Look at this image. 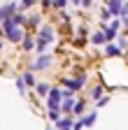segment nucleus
Here are the masks:
<instances>
[{
    "mask_svg": "<svg viewBox=\"0 0 128 130\" xmlns=\"http://www.w3.org/2000/svg\"><path fill=\"white\" fill-rule=\"evenodd\" d=\"M100 42H105V35H103V32H98V35H93V44H100Z\"/></svg>",
    "mask_w": 128,
    "mask_h": 130,
    "instance_id": "f3484780",
    "label": "nucleus"
},
{
    "mask_svg": "<svg viewBox=\"0 0 128 130\" xmlns=\"http://www.w3.org/2000/svg\"><path fill=\"white\" fill-rule=\"evenodd\" d=\"M17 88H19L21 93H26V81H23V79H17Z\"/></svg>",
    "mask_w": 128,
    "mask_h": 130,
    "instance_id": "a211bd4d",
    "label": "nucleus"
},
{
    "mask_svg": "<svg viewBox=\"0 0 128 130\" xmlns=\"http://www.w3.org/2000/svg\"><path fill=\"white\" fill-rule=\"evenodd\" d=\"M23 81H26V84H35V79H33V74H30V72L23 74Z\"/></svg>",
    "mask_w": 128,
    "mask_h": 130,
    "instance_id": "412c9836",
    "label": "nucleus"
},
{
    "mask_svg": "<svg viewBox=\"0 0 128 130\" xmlns=\"http://www.w3.org/2000/svg\"><path fill=\"white\" fill-rule=\"evenodd\" d=\"M84 79H86V77L82 74V77H77V79H72V81H65V84H68V88H70V91H79V88L84 86Z\"/></svg>",
    "mask_w": 128,
    "mask_h": 130,
    "instance_id": "39448f33",
    "label": "nucleus"
},
{
    "mask_svg": "<svg viewBox=\"0 0 128 130\" xmlns=\"http://www.w3.org/2000/svg\"><path fill=\"white\" fill-rule=\"evenodd\" d=\"M70 3H75V5H79V3H82V0H70Z\"/></svg>",
    "mask_w": 128,
    "mask_h": 130,
    "instance_id": "a878e982",
    "label": "nucleus"
},
{
    "mask_svg": "<svg viewBox=\"0 0 128 130\" xmlns=\"http://www.w3.org/2000/svg\"><path fill=\"white\" fill-rule=\"evenodd\" d=\"M49 63H51V58H49V56H40V58L35 60V65H33V68H35V70H44Z\"/></svg>",
    "mask_w": 128,
    "mask_h": 130,
    "instance_id": "6e6552de",
    "label": "nucleus"
},
{
    "mask_svg": "<svg viewBox=\"0 0 128 130\" xmlns=\"http://www.w3.org/2000/svg\"><path fill=\"white\" fill-rule=\"evenodd\" d=\"M91 3H93V0H82V5H86V7H89Z\"/></svg>",
    "mask_w": 128,
    "mask_h": 130,
    "instance_id": "b1692460",
    "label": "nucleus"
},
{
    "mask_svg": "<svg viewBox=\"0 0 128 130\" xmlns=\"http://www.w3.org/2000/svg\"><path fill=\"white\" fill-rule=\"evenodd\" d=\"M0 49H3V42H0Z\"/></svg>",
    "mask_w": 128,
    "mask_h": 130,
    "instance_id": "bb28decb",
    "label": "nucleus"
},
{
    "mask_svg": "<svg viewBox=\"0 0 128 130\" xmlns=\"http://www.w3.org/2000/svg\"><path fill=\"white\" fill-rule=\"evenodd\" d=\"M0 32H3V30H0Z\"/></svg>",
    "mask_w": 128,
    "mask_h": 130,
    "instance_id": "cd10ccee",
    "label": "nucleus"
},
{
    "mask_svg": "<svg viewBox=\"0 0 128 130\" xmlns=\"http://www.w3.org/2000/svg\"><path fill=\"white\" fill-rule=\"evenodd\" d=\"M121 5H123V0H109V3H107V9L112 12V16H117L121 12Z\"/></svg>",
    "mask_w": 128,
    "mask_h": 130,
    "instance_id": "423d86ee",
    "label": "nucleus"
},
{
    "mask_svg": "<svg viewBox=\"0 0 128 130\" xmlns=\"http://www.w3.org/2000/svg\"><path fill=\"white\" fill-rule=\"evenodd\" d=\"M23 40V49H33L35 46V42H33V37H30V35H26V37H21Z\"/></svg>",
    "mask_w": 128,
    "mask_h": 130,
    "instance_id": "9b49d317",
    "label": "nucleus"
},
{
    "mask_svg": "<svg viewBox=\"0 0 128 130\" xmlns=\"http://www.w3.org/2000/svg\"><path fill=\"white\" fill-rule=\"evenodd\" d=\"M72 105H75V102H72V100H70V98H68V100H65V102H63V109H65V111H72Z\"/></svg>",
    "mask_w": 128,
    "mask_h": 130,
    "instance_id": "6ab92c4d",
    "label": "nucleus"
},
{
    "mask_svg": "<svg viewBox=\"0 0 128 130\" xmlns=\"http://www.w3.org/2000/svg\"><path fill=\"white\" fill-rule=\"evenodd\" d=\"M91 95H93V100H98V98H103V88H100V86H95Z\"/></svg>",
    "mask_w": 128,
    "mask_h": 130,
    "instance_id": "2eb2a0df",
    "label": "nucleus"
},
{
    "mask_svg": "<svg viewBox=\"0 0 128 130\" xmlns=\"http://www.w3.org/2000/svg\"><path fill=\"white\" fill-rule=\"evenodd\" d=\"M56 125H58V128H72V121H70V119H63V121L58 119V121H56Z\"/></svg>",
    "mask_w": 128,
    "mask_h": 130,
    "instance_id": "ddd939ff",
    "label": "nucleus"
},
{
    "mask_svg": "<svg viewBox=\"0 0 128 130\" xmlns=\"http://www.w3.org/2000/svg\"><path fill=\"white\" fill-rule=\"evenodd\" d=\"M117 26H119V23L114 21V23H112V26H109V28L105 30V40H109V42H112V40L117 37Z\"/></svg>",
    "mask_w": 128,
    "mask_h": 130,
    "instance_id": "1a4fd4ad",
    "label": "nucleus"
},
{
    "mask_svg": "<svg viewBox=\"0 0 128 130\" xmlns=\"http://www.w3.org/2000/svg\"><path fill=\"white\" fill-rule=\"evenodd\" d=\"M42 3H44V7H49V5H51V0H42Z\"/></svg>",
    "mask_w": 128,
    "mask_h": 130,
    "instance_id": "393cba45",
    "label": "nucleus"
},
{
    "mask_svg": "<svg viewBox=\"0 0 128 130\" xmlns=\"http://www.w3.org/2000/svg\"><path fill=\"white\" fill-rule=\"evenodd\" d=\"M35 0H23V7H28V5H33Z\"/></svg>",
    "mask_w": 128,
    "mask_h": 130,
    "instance_id": "5701e85b",
    "label": "nucleus"
},
{
    "mask_svg": "<svg viewBox=\"0 0 128 130\" xmlns=\"http://www.w3.org/2000/svg\"><path fill=\"white\" fill-rule=\"evenodd\" d=\"M72 111H75V114H82V111H84V102H77V105H72Z\"/></svg>",
    "mask_w": 128,
    "mask_h": 130,
    "instance_id": "dca6fc26",
    "label": "nucleus"
},
{
    "mask_svg": "<svg viewBox=\"0 0 128 130\" xmlns=\"http://www.w3.org/2000/svg\"><path fill=\"white\" fill-rule=\"evenodd\" d=\"M58 107H61V91L51 88L49 91V109H58Z\"/></svg>",
    "mask_w": 128,
    "mask_h": 130,
    "instance_id": "7ed1b4c3",
    "label": "nucleus"
},
{
    "mask_svg": "<svg viewBox=\"0 0 128 130\" xmlns=\"http://www.w3.org/2000/svg\"><path fill=\"white\" fill-rule=\"evenodd\" d=\"M105 54H107V56H121V51H119V46H114V44H109V46L105 49Z\"/></svg>",
    "mask_w": 128,
    "mask_h": 130,
    "instance_id": "9d476101",
    "label": "nucleus"
},
{
    "mask_svg": "<svg viewBox=\"0 0 128 130\" xmlns=\"http://www.w3.org/2000/svg\"><path fill=\"white\" fill-rule=\"evenodd\" d=\"M54 5H56V7H58V9H61V7H63V5H65V0H54Z\"/></svg>",
    "mask_w": 128,
    "mask_h": 130,
    "instance_id": "4be33fe9",
    "label": "nucleus"
},
{
    "mask_svg": "<svg viewBox=\"0 0 128 130\" xmlns=\"http://www.w3.org/2000/svg\"><path fill=\"white\" fill-rule=\"evenodd\" d=\"M12 23H17V26L26 23V16H21V14H12Z\"/></svg>",
    "mask_w": 128,
    "mask_h": 130,
    "instance_id": "f8f14e48",
    "label": "nucleus"
},
{
    "mask_svg": "<svg viewBox=\"0 0 128 130\" xmlns=\"http://www.w3.org/2000/svg\"><path fill=\"white\" fill-rule=\"evenodd\" d=\"M3 32H5L12 42H19L23 37V32L17 28V23H12V19H3Z\"/></svg>",
    "mask_w": 128,
    "mask_h": 130,
    "instance_id": "f257e3e1",
    "label": "nucleus"
},
{
    "mask_svg": "<svg viewBox=\"0 0 128 130\" xmlns=\"http://www.w3.org/2000/svg\"><path fill=\"white\" fill-rule=\"evenodd\" d=\"M95 119H98V114H89V116L86 119H82V121H77V123H72V128H84V125H93L95 123Z\"/></svg>",
    "mask_w": 128,
    "mask_h": 130,
    "instance_id": "20e7f679",
    "label": "nucleus"
},
{
    "mask_svg": "<svg viewBox=\"0 0 128 130\" xmlns=\"http://www.w3.org/2000/svg\"><path fill=\"white\" fill-rule=\"evenodd\" d=\"M35 91H37L40 95H47V93H49V86H47V84H37V86H35Z\"/></svg>",
    "mask_w": 128,
    "mask_h": 130,
    "instance_id": "4468645a",
    "label": "nucleus"
},
{
    "mask_svg": "<svg viewBox=\"0 0 128 130\" xmlns=\"http://www.w3.org/2000/svg\"><path fill=\"white\" fill-rule=\"evenodd\" d=\"M54 40V32H51V28H42V32H40V40H37V51H44V46L49 44Z\"/></svg>",
    "mask_w": 128,
    "mask_h": 130,
    "instance_id": "f03ea898",
    "label": "nucleus"
},
{
    "mask_svg": "<svg viewBox=\"0 0 128 130\" xmlns=\"http://www.w3.org/2000/svg\"><path fill=\"white\" fill-rule=\"evenodd\" d=\"M14 9H17V5H14V3H9V5H5L3 9H0V21H3V19H9V16L14 14Z\"/></svg>",
    "mask_w": 128,
    "mask_h": 130,
    "instance_id": "0eeeda50",
    "label": "nucleus"
},
{
    "mask_svg": "<svg viewBox=\"0 0 128 130\" xmlns=\"http://www.w3.org/2000/svg\"><path fill=\"white\" fill-rule=\"evenodd\" d=\"M49 119L51 121H58L61 116H58V109H49Z\"/></svg>",
    "mask_w": 128,
    "mask_h": 130,
    "instance_id": "aec40b11",
    "label": "nucleus"
}]
</instances>
